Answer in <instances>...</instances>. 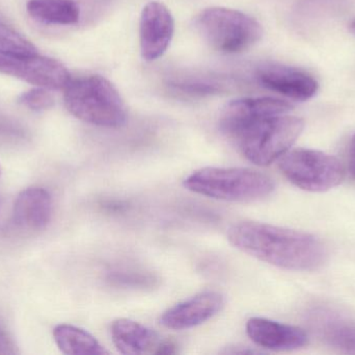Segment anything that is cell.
<instances>
[{"instance_id":"obj_1","label":"cell","mask_w":355,"mask_h":355,"mask_svg":"<svg viewBox=\"0 0 355 355\" xmlns=\"http://www.w3.org/2000/svg\"><path fill=\"white\" fill-rule=\"evenodd\" d=\"M227 239L244 254L286 270H318L329 256L323 242L311 233L257 221L234 223Z\"/></svg>"},{"instance_id":"obj_2","label":"cell","mask_w":355,"mask_h":355,"mask_svg":"<svg viewBox=\"0 0 355 355\" xmlns=\"http://www.w3.org/2000/svg\"><path fill=\"white\" fill-rule=\"evenodd\" d=\"M67 110L96 126L119 129L127 121V108L118 89L101 75L71 79L64 89Z\"/></svg>"},{"instance_id":"obj_3","label":"cell","mask_w":355,"mask_h":355,"mask_svg":"<svg viewBox=\"0 0 355 355\" xmlns=\"http://www.w3.org/2000/svg\"><path fill=\"white\" fill-rule=\"evenodd\" d=\"M184 187L212 199L250 202L270 195L275 183L270 176L254 169L207 167L186 177Z\"/></svg>"},{"instance_id":"obj_4","label":"cell","mask_w":355,"mask_h":355,"mask_svg":"<svg viewBox=\"0 0 355 355\" xmlns=\"http://www.w3.org/2000/svg\"><path fill=\"white\" fill-rule=\"evenodd\" d=\"M304 129L302 119L279 115L252 123L233 140L250 163L268 166L289 151Z\"/></svg>"},{"instance_id":"obj_5","label":"cell","mask_w":355,"mask_h":355,"mask_svg":"<svg viewBox=\"0 0 355 355\" xmlns=\"http://www.w3.org/2000/svg\"><path fill=\"white\" fill-rule=\"evenodd\" d=\"M196 26L205 41L223 53L248 50L260 41L262 25L245 13L213 6L205 8L196 18Z\"/></svg>"},{"instance_id":"obj_6","label":"cell","mask_w":355,"mask_h":355,"mask_svg":"<svg viewBox=\"0 0 355 355\" xmlns=\"http://www.w3.org/2000/svg\"><path fill=\"white\" fill-rule=\"evenodd\" d=\"M279 166L290 183L304 191H329L345 177L341 160L318 150L298 148L287 151L279 158Z\"/></svg>"},{"instance_id":"obj_7","label":"cell","mask_w":355,"mask_h":355,"mask_svg":"<svg viewBox=\"0 0 355 355\" xmlns=\"http://www.w3.org/2000/svg\"><path fill=\"white\" fill-rule=\"evenodd\" d=\"M0 73L48 90H64L72 79L62 63L37 53L0 51Z\"/></svg>"},{"instance_id":"obj_8","label":"cell","mask_w":355,"mask_h":355,"mask_svg":"<svg viewBox=\"0 0 355 355\" xmlns=\"http://www.w3.org/2000/svg\"><path fill=\"white\" fill-rule=\"evenodd\" d=\"M293 106L285 100L273 97L241 98L232 100L223 108L219 127L234 139L252 123L269 117L287 114Z\"/></svg>"},{"instance_id":"obj_9","label":"cell","mask_w":355,"mask_h":355,"mask_svg":"<svg viewBox=\"0 0 355 355\" xmlns=\"http://www.w3.org/2000/svg\"><path fill=\"white\" fill-rule=\"evenodd\" d=\"M174 33L175 20L171 10L162 2H149L141 12L139 23L141 56L148 62L162 58Z\"/></svg>"},{"instance_id":"obj_10","label":"cell","mask_w":355,"mask_h":355,"mask_svg":"<svg viewBox=\"0 0 355 355\" xmlns=\"http://www.w3.org/2000/svg\"><path fill=\"white\" fill-rule=\"evenodd\" d=\"M259 83L266 89L296 101H306L316 95V79L302 69L281 64H265L257 70Z\"/></svg>"},{"instance_id":"obj_11","label":"cell","mask_w":355,"mask_h":355,"mask_svg":"<svg viewBox=\"0 0 355 355\" xmlns=\"http://www.w3.org/2000/svg\"><path fill=\"white\" fill-rule=\"evenodd\" d=\"M313 333L329 347L355 354V320L331 308L316 306L308 313Z\"/></svg>"},{"instance_id":"obj_12","label":"cell","mask_w":355,"mask_h":355,"mask_svg":"<svg viewBox=\"0 0 355 355\" xmlns=\"http://www.w3.org/2000/svg\"><path fill=\"white\" fill-rule=\"evenodd\" d=\"M225 306V297L218 292H204L180 302L164 313L160 323L173 331L198 327L216 316Z\"/></svg>"},{"instance_id":"obj_13","label":"cell","mask_w":355,"mask_h":355,"mask_svg":"<svg viewBox=\"0 0 355 355\" xmlns=\"http://www.w3.org/2000/svg\"><path fill=\"white\" fill-rule=\"evenodd\" d=\"M246 333L259 347L273 352L300 349L309 342L308 335L300 327L265 318L250 319Z\"/></svg>"},{"instance_id":"obj_14","label":"cell","mask_w":355,"mask_h":355,"mask_svg":"<svg viewBox=\"0 0 355 355\" xmlns=\"http://www.w3.org/2000/svg\"><path fill=\"white\" fill-rule=\"evenodd\" d=\"M52 216V198L43 188L23 190L14 204L12 221L21 229L40 231L49 224Z\"/></svg>"},{"instance_id":"obj_15","label":"cell","mask_w":355,"mask_h":355,"mask_svg":"<svg viewBox=\"0 0 355 355\" xmlns=\"http://www.w3.org/2000/svg\"><path fill=\"white\" fill-rule=\"evenodd\" d=\"M110 333L114 346L122 354H156L162 343V340L156 331L130 319L114 320Z\"/></svg>"},{"instance_id":"obj_16","label":"cell","mask_w":355,"mask_h":355,"mask_svg":"<svg viewBox=\"0 0 355 355\" xmlns=\"http://www.w3.org/2000/svg\"><path fill=\"white\" fill-rule=\"evenodd\" d=\"M27 13L45 24L72 25L80 18V8L74 0H29Z\"/></svg>"},{"instance_id":"obj_17","label":"cell","mask_w":355,"mask_h":355,"mask_svg":"<svg viewBox=\"0 0 355 355\" xmlns=\"http://www.w3.org/2000/svg\"><path fill=\"white\" fill-rule=\"evenodd\" d=\"M58 349L69 355H105L110 354L94 336L74 325L60 324L53 329Z\"/></svg>"},{"instance_id":"obj_18","label":"cell","mask_w":355,"mask_h":355,"mask_svg":"<svg viewBox=\"0 0 355 355\" xmlns=\"http://www.w3.org/2000/svg\"><path fill=\"white\" fill-rule=\"evenodd\" d=\"M0 51L31 54L37 53V48L14 29L0 22Z\"/></svg>"},{"instance_id":"obj_19","label":"cell","mask_w":355,"mask_h":355,"mask_svg":"<svg viewBox=\"0 0 355 355\" xmlns=\"http://www.w3.org/2000/svg\"><path fill=\"white\" fill-rule=\"evenodd\" d=\"M18 102L29 110L42 112L54 106V97L46 88L37 87L21 94Z\"/></svg>"},{"instance_id":"obj_20","label":"cell","mask_w":355,"mask_h":355,"mask_svg":"<svg viewBox=\"0 0 355 355\" xmlns=\"http://www.w3.org/2000/svg\"><path fill=\"white\" fill-rule=\"evenodd\" d=\"M171 85L177 91L191 96L211 95L220 91V88L215 83L198 81V79H179L171 83Z\"/></svg>"},{"instance_id":"obj_21","label":"cell","mask_w":355,"mask_h":355,"mask_svg":"<svg viewBox=\"0 0 355 355\" xmlns=\"http://www.w3.org/2000/svg\"><path fill=\"white\" fill-rule=\"evenodd\" d=\"M108 279L114 285L126 288H148L154 283L151 275L137 272H114Z\"/></svg>"},{"instance_id":"obj_22","label":"cell","mask_w":355,"mask_h":355,"mask_svg":"<svg viewBox=\"0 0 355 355\" xmlns=\"http://www.w3.org/2000/svg\"><path fill=\"white\" fill-rule=\"evenodd\" d=\"M18 354L14 340L12 339L3 323L0 320V354L14 355Z\"/></svg>"},{"instance_id":"obj_23","label":"cell","mask_w":355,"mask_h":355,"mask_svg":"<svg viewBox=\"0 0 355 355\" xmlns=\"http://www.w3.org/2000/svg\"><path fill=\"white\" fill-rule=\"evenodd\" d=\"M350 173L355 179V135L350 144Z\"/></svg>"},{"instance_id":"obj_24","label":"cell","mask_w":355,"mask_h":355,"mask_svg":"<svg viewBox=\"0 0 355 355\" xmlns=\"http://www.w3.org/2000/svg\"><path fill=\"white\" fill-rule=\"evenodd\" d=\"M0 173H1V169H0Z\"/></svg>"}]
</instances>
